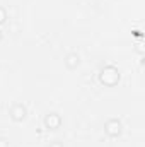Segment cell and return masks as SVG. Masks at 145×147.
<instances>
[{
  "instance_id": "8992f818",
  "label": "cell",
  "mask_w": 145,
  "mask_h": 147,
  "mask_svg": "<svg viewBox=\"0 0 145 147\" xmlns=\"http://www.w3.org/2000/svg\"><path fill=\"white\" fill-rule=\"evenodd\" d=\"M5 19H7V12H5V9H2V7H0V24H2V22H5Z\"/></svg>"
},
{
  "instance_id": "9c48e42d",
  "label": "cell",
  "mask_w": 145,
  "mask_h": 147,
  "mask_svg": "<svg viewBox=\"0 0 145 147\" xmlns=\"http://www.w3.org/2000/svg\"><path fill=\"white\" fill-rule=\"evenodd\" d=\"M0 39H2V33H0Z\"/></svg>"
},
{
  "instance_id": "277c9868",
  "label": "cell",
  "mask_w": 145,
  "mask_h": 147,
  "mask_svg": "<svg viewBox=\"0 0 145 147\" xmlns=\"http://www.w3.org/2000/svg\"><path fill=\"white\" fill-rule=\"evenodd\" d=\"M104 130H106V134H108L109 137H116L121 132V125H119L118 120H109L108 123H106V127H104Z\"/></svg>"
},
{
  "instance_id": "6da1fadb",
  "label": "cell",
  "mask_w": 145,
  "mask_h": 147,
  "mask_svg": "<svg viewBox=\"0 0 145 147\" xmlns=\"http://www.w3.org/2000/svg\"><path fill=\"white\" fill-rule=\"evenodd\" d=\"M118 79H119V74H118V70H116L114 67H106V69H103V72H101V82H103V84H106V86H114V84L118 82Z\"/></svg>"
},
{
  "instance_id": "ba28073f",
  "label": "cell",
  "mask_w": 145,
  "mask_h": 147,
  "mask_svg": "<svg viewBox=\"0 0 145 147\" xmlns=\"http://www.w3.org/2000/svg\"><path fill=\"white\" fill-rule=\"evenodd\" d=\"M48 147H63V146H62L60 142H51V144H50Z\"/></svg>"
},
{
  "instance_id": "52a82bcc",
  "label": "cell",
  "mask_w": 145,
  "mask_h": 147,
  "mask_svg": "<svg viewBox=\"0 0 145 147\" xmlns=\"http://www.w3.org/2000/svg\"><path fill=\"white\" fill-rule=\"evenodd\" d=\"M0 147H9V142L5 139H2V137H0Z\"/></svg>"
},
{
  "instance_id": "7a4b0ae2",
  "label": "cell",
  "mask_w": 145,
  "mask_h": 147,
  "mask_svg": "<svg viewBox=\"0 0 145 147\" xmlns=\"http://www.w3.org/2000/svg\"><path fill=\"white\" fill-rule=\"evenodd\" d=\"M24 116H26V108H24L21 103H15V105L10 108V118H12L14 121H21V120H24Z\"/></svg>"
},
{
  "instance_id": "3957f363",
  "label": "cell",
  "mask_w": 145,
  "mask_h": 147,
  "mask_svg": "<svg viewBox=\"0 0 145 147\" xmlns=\"http://www.w3.org/2000/svg\"><path fill=\"white\" fill-rule=\"evenodd\" d=\"M60 123H62V118H60L58 113H50V115H46V118H44V125H46L48 128H51V130L58 128Z\"/></svg>"
},
{
  "instance_id": "5b68a950",
  "label": "cell",
  "mask_w": 145,
  "mask_h": 147,
  "mask_svg": "<svg viewBox=\"0 0 145 147\" xmlns=\"http://www.w3.org/2000/svg\"><path fill=\"white\" fill-rule=\"evenodd\" d=\"M65 65H67L68 69H75V67L79 65V55H75V53H70V55L65 58Z\"/></svg>"
}]
</instances>
